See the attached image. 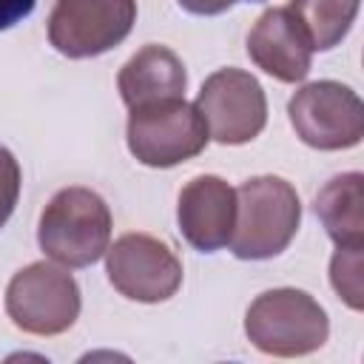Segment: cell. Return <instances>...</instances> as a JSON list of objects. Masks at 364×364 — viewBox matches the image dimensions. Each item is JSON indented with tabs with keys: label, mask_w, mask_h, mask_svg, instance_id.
I'll return each mask as SVG.
<instances>
[{
	"label": "cell",
	"mask_w": 364,
	"mask_h": 364,
	"mask_svg": "<svg viewBox=\"0 0 364 364\" xmlns=\"http://www.w3.org/2000/svg\"><path fill=\"white\" fill-rule=\"evenodd\" d=\"M299 222L301 202L296 188L282 176H253L236 188V222L228 245L236 259H273L293 242Z\"/></svg>",
	"instance_id": "1"
},
{
	"label": "cell",
	"mask_w": 364,
	"mask_h": 364,
	"mask_svg": "<svg viewBox=\"0 0 364 364\" xmlns=\"http://www.w3.org/2000/svg\"><path fill=\"white\" fill-rule=\"evenodd\" d=\"M40 250L63 267H88L111 245V210L91 188L57 191L40 213Z\"/></svg>",
	"instance_id": "2"
},
{
	"label": "cell",
	"mask_w": 364,
	"mask_h": 364,
	"mask_svg": "<svg viewBox=\"0 0 364 364\" xmlns=\"http://www.w3.org/2000/svg\"><path fill=\"white\" fill-rule=\"evenodd\" d=\"M245 333L256 350L293 358L321 350L330 336V321L324 307L310 293L273 287L250 301L245 313Z\"/></svg>",
	"instance_id": "3"
},
{
	"label": "cell",
	"mask_w": 364,
	"mask_h": 364,
	"mask_svg": "<svg viewBox=\"0 0 364 364\" xmlns=\"http://www.w3.org/2000/svg\"><path fill=\"white\" fill-rule=\"evenodd\" d=\"M128 151L148 168H173L199 156L210 139L196 105L182 97L128 108Z\"/></svg>",
	"instance_id": "4"
},
{
	"label": "cell",
	"mask_w": 364,
	"mask_h": 364,
	"mask_svg": "<svg viewBox=\"0 0 364 364\" xmlns=\"http://www.w3.org/2000/svg\"><path fill=\"white\" fill-rule=\"evenodd\" d=\"M80 307V287L63 264L31 262L17 270L6 287V313L11 324L31 336L65 333L77 321Z\"/></svg>",
	"instance_id": "5"
},
{
	"label": "cell",
	"mask_w": 364,
	"mask_h": 364,
	"mask_svg": "<svg viewBox=\"0 0 364 364\" xmlns=\"http://www.w3.org/2000/svg\"><path fill=\"white\" fill-rule=\"evenodd\" d=\"M287 117L296 136L318 151H344L364 136V105L350 85L336 80L301 85L287 102Z\"/></svg>",
	"instance_id": "6"
},
{
	"label": "cell",
	"mask_w": 364,
	"mask_h": 364,
	"mask_svg": "<svg viewBox=\"0 0 364 364\" xmlns=\"http://www.w3.org/2000/svg\"><path fill=\"white\" fill-rule=\"evenodd\" d=\"M136 23V0H54L48 43L71 60L100 57L119 46Z\"/></svg>",
	"instance_id": "7"
},
{
	"label": "cell",
	"mask_w": 364,
	"mask_h": 364,
	"mask_svg": "<svg viewBox=\"0 0 364 364\" xmlns=\"http://www.w3.org/2000/svg\"><path fill=\"white\" fill-rule=\"evenodd\" d=\"M105 273L119 296L142 304L168 301L182 287V262L151 233H125L108 245Z\"/></svg>",
	"instance_id": "8"
},
{
	"label": "cell",
	"mask_w": 364,
	"mask_h": 364,
	"mask_svg": "<svg viewBox=\"0 0 364 364\" xmlns=\"http://www.w3.org/2000/svg\"><path fill=\"white\" fill-rule=\"evenodd\" d=\"M196 111L202 114L208 134L222 145H245L267 125V100L259 80L242 68L213 71L199 94Z\"/></svg>",
	"instance_id": "9"
},
{
	"label": "cell",
	"mask_w": 364,
	"mask_h": 364,
	"mask_svg": "<svg viewBox=\"0 0 364 364\" xmlns=\"http://www.w3.org/2000/svg\"><path fill=\"white\" fill-rule=\"evenodd\" d=\"M176 219L185 242L202 253H213L230 242L236 222V188L216 173L193 176L176 202Z\"/></svg>",
	"instance_id": "10"
},
{
	"label": "cell",
	"mask_w": 364,
	"mask_h": 364,
	"mask_svg": "<svg viewBox=\"0 0 364 364\" xmlns=\"http://www.w3.org/2000/svg\"><path fill=\"white\" fill-rule=\"evenodd\" d=\"M247 57L279 82H301L310 74L313 48L287 6L267 9L247 34Z\"/></svg>",
	"instance_id": "11"
},
{
	"label": "cell",
	"mask_w": 364,
	"mask_h": 364,
	"mask_svg": "<svg viewBox=\"0 0 364 364\" xmlns=\"http://www.w3.org/2000/svg\"><path fill=\"white\" fill-rule=\"evenodd\" d=\"M185 85H188V74L182 60L168 46H159V43L142 46L119 68V77H117L119 97L128 108L182 97Z\"/></svg>",
	"instance_id": "12"
},
{
	"label": "cell",
	"mask_w": 364,
	"mask_h": 364,
	"mask_svg": "<svg viewBox=\"0 0 364 364\" xmlns=\"http://www.w3.org/2000/svg\"><path fill=\"white\" fill-rule=\"evenodd\" d=\"M316 216L336 247L364 245V176L350 171L327 179L316 193Z\"/></svg>",
	"instance_id": "13"
},
{
	"label": "cell",
	"mask_w": 364,
	"mask_h": 364,
	"mask_svg": "<svg viewBox=\"0 0 364 364\" xmlns=\"http://www.w3.org/2000/svg\"><path fill=\"white\" fill-rule=\"evenodd\" d=\"M287 9L299 20L310 48L330 51L347 37L358 14V0H290Z\"/></svg>",
	"instance_id": "14"
},
{
	"label": "cell",
	"mask_w": 364,
	"mask_h": 364,
	"mask_svg": "<svg viewBox=\"0 0 364 364\" xmlns=\"http://www.w3.org/2000/svg\"><path fill=\"white\" fill-rule=\"evenodd\" d=\"M361 247L364 245H341L330 259V284L350 310L364 307V284H361L364 253H361Z\"/></svg>",
	"instance_id": "15"
},
{
	"label": "cell",
	"mask_w": 364,
	"mask_h": 364,
	"mask_svg": "<svg viewBox=\"0 0 364 364\" xmlns=\"http://www.w3.org/2000/svg\"><path fill=\"white\" fill-rule=\"evenodd\" d=\"M20 165L14 159V154L0 145V228L9 222V216L14 213V205L20 199Z\"/></svg>",
	"instance_id": "16"
},
{
	"label": "cell",
	"mask_w": 364,
	"mask_h": 364,
	"mask_svg": "<svg viewBox=\"0 0 364 364\" xmlns=\"http://www.w3.org/2000/svg\"><path fill=\"white\" fill-rule=\"evenodd\" d=\"M37 0H0V31L17 26L23 17H28L34 11Z\"/></svg>",
	"instance_id": "17"
},
{
	"label": "cell",
	"mask_w": 364,
	"mask_h": 364,
	"mask_svg": "<svg viewBox=\"0 0 364 364\" xmlns=\"http://www.w3.org/2000/svg\"><path fill=\"white\" fill-rule=\"evenodd\" d=\"M185 11L191 14H199V17H213V14H222L233 6V0H176Z\"/></svg>",
	"instance_id": "18"
},
{
	"label": "cell",
	"mask_w": 364,
	"mask_h": 364,
	"mask_svg": "<svg viewBox=\"0 0 364 364\" xmlns=\"http://www.w3.org/2000/svg\"><path fill=\"white\" fill-rule=\"evenodd\" d=\"M233 3H236V0H233ZM247 3H262V0H247Z\"/></svg>",
	"instance_id": "19"
}]
</instances>
